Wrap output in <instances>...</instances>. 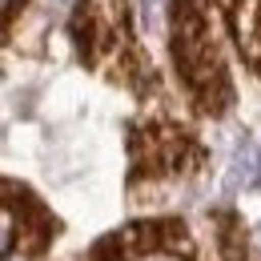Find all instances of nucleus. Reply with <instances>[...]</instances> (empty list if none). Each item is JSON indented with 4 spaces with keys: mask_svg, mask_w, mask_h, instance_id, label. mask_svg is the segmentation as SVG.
Returning a JSON list of instances; mask_svg holds the SVG:
<instances>
[{
    "mask_svg": "<svg viewBox=\"0 0 261 261\" xmlns=\"http://www.w3.org/2000/svg\"><path fill=\"white\" fill-rule=\"evenodd\" d=\"M261 177V153L253 141H241L237 149H233V161H229V173H225V189L229 193H237V189H249V185H257Z\"/></svg>",
    "mask_w": 261,
    "mask_h": 261,
    "instance_id": "1",
    "label": "nucleus"
}]
</instances>
